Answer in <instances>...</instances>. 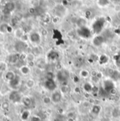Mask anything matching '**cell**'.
I'll use <instances>...</instances> for the list:
<instances>
[{
    "label": "cell",
    "mask_w": 120,
    "mask_h": 121,
    "mask_svg": "<svg viewBox=\"0 0 120 121\" xmlns=\"http://www.w3.org/2000/svg\"><path fill=\"white\" fill-rule=\"evenodd\" d=\"M23 96L21 94L16 90L11 91L8 94V99L13 103H19L21 102Z\"/></svg>",
    "instance_id": "6da1fadb"
},
{
    "label": "cell",
    "mask_w": 120,
    "mask_h": 121,
    "mask_svg": "<svg viewBox=\"0 0 120 121\" xmlns=\"http://www.w3.org/2000/svg\"><path fill=\"white\" fill-rule=\"evenodd\" d=\"M29 39H30V42L35 46H38L41 42V36L38 32H36L30 34Z\"/></svg>",
    "instance_id": "7a4b0ae2"
},
{
    "label": "cell",
    "mask_w": 120,
    "mask_h": 121,
    "mask_svg": "<svg viewBox=\"0 0 120 121\" xmlns=\"http://www.w3.org/2000/svg\"><path fill=\"white\" fill-rule=\"evenodd\" d=\"M67 78H68V74L66 70H58L57 74H56V78L62 84L64 82H66Z\"/></svg>",
    "instance_id": "3957f363"
},
{
    "label": "cell",
    "mask_w": 120,
    "mask_h": 121,
    "mask_svg": "<svg viewBox=\"0 0 120 121\" xmlns=\"http://www.w3.org/2000/svg\"><path fill=\"white\" fill-rule=\"evenodd\" d=\"M21 79L17 75L13 80H11V81L8 82V85H9V87L13 90H16L19 87V86L21 85Z\"/></svg>",
    "instance_id": "277c9868"
},
{
    "label": "cell",
    "mask_w": 120,
    "mask_h": 121,
    "mask_svg": "<svg viewBox=\"0 0 120 121\" xmlns=\"http://www.w3.org/2000/svg\"><path fill=\"white\" fill-rule=\"evenodd\" d=\"M44 86L46 90L51 91H54L57 87V85L54 81V80H46L44 83Z\"/></svg>",
    "instance_id": "5b68a950"
},
{
    "label": "cell",
    "mask_w": 120,
    "mask_h": 121,
    "mask_svg": "<svg viewBox=\"0 0 120 121\" xmlns=\"http://www.w3.org/2000/svg\"><path fill=\"white\" fill-rule=\"evenodd\" d=\"M104 26V19L100 18L99 20H97L93 25V31L96 33H99Z\"/></svg>",
    "instance_id": "8992f818"
},
{
    "label": "cell",
    "mask_w": 120,
    "mask_h": 121,
    "mask_svg": "<svg viewBox=\"0 0 120 121\" xmlns=\"http://www.w3.org/2000/svg\"><path fill=\"white\" fill-rule=\"evenodd\" d=\"M51 98L54 104H58L62 100V94L59 91H54L52 93Z\"/></svg>",
    "instance_id": "52a82bcc"
},
{
    "label": "cell",
    "mask_w": 120,
    "mask_h": 121,
    "mask_svg": "<svg viewBox=\"0 0 120 121\" xmlns=\"http://www.w3.org/2000/svg\"><path fill=\"white\" fill-rule=\"evenodd\" d=\"M78 34L79 36L84 37V38H88L90 37V30H89L86 26L85 27H82L80 28L79 30H78Z\"/></svg>",
    "instance_id": "ba28073f"
},
{
    "label": "cell",
    "mask_w": 120,
    "mask_h": 121,
    "mask_svg": "<svg viewBox=\"0 0 120 121\" xmlns=\"http://www.w3.org/2000/svg\"><path fill=\"white\" fill-rule=\"evenodd\" d=\"M104 42V38L101 35H98L93 39V44L95 47H100Z\"/></svg>",
    "instance_id": "9c48e42d"
},
{
    "label": "cell",
    "mask_w": 120,
    "mask_h": 121,
    "mask_svg": "<svg viewBox=\"0 0 120 121\" xmlns=\"http://www.w3.org/2000/svg\"><path fill=\"white\" fill-rule=\"evenodd\" d=\"M15 7H16V6H15V4L13 2H12V1L7 2L4 6V11L6 13H11L15 9Z\"/></svg>",
    "instance_id": "30bf717a"
},
{
    "label": "cell",
    "mask_w": 120,
    "mask_h": 121,
    "mask_svg": "<svg viewBox=\"0 0 120 121\" xmlns=\"http://www.w3.org/2000/svg\"><path fill=\"white\" fill-rule=\"evenodd\" d=\"M16 75H17L16 73H14L13 70H8V71H6V72L4 73V78H5L8 82H9V81L13 80V79L16 78Z\"/></svg>",
    "instance_id": "8fae6325"
},
{
    "label": "cell",
    "mask_w": 120,
    "mask_h": 121,
    "mask_svg": "<svg viewBox=\"0 0 120 121\" xmlns=\"http://www.w3.org/2000/svg\"><path fill=\"white\" fill-rule=\"evenodd\" d=\"M103 86H104V90L107 91H108V92L112 89L115 88V85H114L113 82L111 80H107L104 81Z\"/></svg>",
    "instance_id": "7c38bea8"
},
{
    "label": "cell",
    "mask_w": 120,
    "mask_h": 121,
    "mask_svg": "<svg viewBox=\"0 0 120 121\" xmlns=\"http://www.w3.org/2000/svg\"><path fill=\"white\" fill-rule=\"evenodd\" d=\"M47 57H48L49 60H57L59 58V54L57 52H56L54 50H52V51H51V52H49V54L47 55Z\"/></svg>",
    "instance_id": "4fadbf2b"
},
{
    "label": "cell",
    "mask_w": 120,
    "mask_h": 121,
    "mask_svg": "<svg viewBox=\"0 0 120 121\" xmlns=\"http://www.w3.org/2000/svg\"><path fill=\"white\" fill-rule=\"evenodd\" d=\"M19 71H20V73L22 75H29L30 73L31 69H30V68L28 65H22L19 68Z\"/></svg>",
    "instance_id": "5bb4252c"
},
{
    "label": "cell",
    "mask_w": 120,
    "mask_h": 121,
    "mask_svg": "<svg viewBox=\"0 0 120 121\" xmlns=\"http://www.w3.org/2000/svg\"><path fill=\"white\" fill-rule=\"evenodd\" d=\"M19 54H11L8 58V61L12 63V64H15L16 63L18 60H20L19 59Z\"/></svg>",
    "instance_id": "9a60e30c"
},
{
    "label": "cell",
    "mask_w": 120,
    "mask_h": 121,
    "mask_svg": "<svg viewBox=\"0 0 120 121\" xmlns=\"http://www.w3.org/2000/svg\"><path fill=\"white\" fill-rule=\"evenodd\" d=\"M30 111L29 110H24L21 115V119L22 121H27L30 118Z\"/></svg>",
    "instance_id": "2e32d148"
},
{
    "label": "cell",
    "mask_w": 120,
    "mask_h": 121,
    "mask_svg": "<svg viewBox=\"0 0 120 121\" xmlns=\"http://www.w3.org/2000/svg\"><path fill=\"white\" fill-rule=\"evenodd\" d=\"M21 103L23 104V106H25V107H30L32 105V99H30L29 96H23L22 98V101Z\"/></svg>",
    "instance_id": "e0dca14e"
},
{
    "label": "cell",
    "mask_w": 120,
    "mask_h": 121,
    "mask_svg": "<svg viewBox=\"0 0 120 121\" xmlns=\"http://www.w3.org/2000/svg\"><path fill=\"white\" fill-rule=\"evenodd\" d=\"M35 84H36V82H35L34 80L32 79V78H29V79H28V80L25 81V87H26L28 89H29V90H31V89H32L33 87H34Z\"/></svg>",
    "instance_id": "ac0fdd59"
},
{
    "label": "cell",
    "mask_w": 120,
    "mask_h": 121,
    "mask_svg": "<svg viewBox=\"0 0 120 121\" xmlns=\"http://www.w3.org/2000/svg\"><path fill=\"white\" fill-rule=\"evenodd\" d=\"M93 85L91 84L90 82H86L85 84H84L83 85V90H84L85 92L90 94L92 92V90H93Z\"/></svg>",
    "instance_id": "d6986e66"
},
{
    "label": "cell",
    "mask_w": 120,
    "mask_h": 121,
    "mask_svg": "<svg viewBox=\"0 0 120 121\" xmlns=\"http://www.w3.org/2000/svg\"><path fill=\"white\" fill-rule=\"evenodd\" d=\"M108 60H109V57L105 54H102L98 58V62L100 65H103V64L107 63L108 62Z\"/></svg>",
    "instance_id": "ffe728a7"
},
{
    "label": "cell",
    "mask_w": 120,
    "mask_h": 121,
    "mask_svg": "<svg viewBox=\"0 0 120 121\" xmlns=\"http://www.w3.org/2000/svg\"><path fill=\"white\" fill-rule=\"evenodd\" d=\"M101 111V106L100 105H93L91 108V112L94 115H98L100 112Z\"/></svg>",
    "instance_id": "44dd1931"
},
{
    "label": "cell",
    "mask_w": 120,
    "mask_h": 121,
    "mask_svg": "<svg viewBox=\"0 0 120 121\" xmlns=\"http://www.w3.org/2000/svg\"><path fill=\"white\" fill-rule=\"evenodd\" d=\"M112 116L115 118H117L120 117V108H115L112 111Z\"/></svg>",
    "instance_id": "7402d4cb"
},
{
    "label": "cell",
    "mask_w": 120,
    "mask_h": 121,
    "mask_svg": "<svg viewBox=\"0 0 120 121\" xmlns=\"http://www.w3.org/2000/svg\"><path fill=\"white\" fill-rule=\"evenodd\" d=\"M79 75H80L81 78L86 79V78H89V76L90 75V73H89L87 70L83 69V70H82L80 71Z\"/></svg>",
    "instance_id": "603a6c76"
},
{
    "label": "cell",
    "mask_w": 120,
    "mask_h": 121,
    "mask_svg": "<svg viewBox=\"0 0 120 121\" xmlns=\"http://www.w3.org/2000/svg\"><path fill=\"white\" fill-rule=\"evenodd\" d=\"M7 69V63L5 61L0 60V72L5 73Z\"/></svg>",
    "instance_id": "cb8c5ba5"
},
{
    "label": "cell",
    "mask_w": 120,
    "mask_h": 121,
    "mask_svg": "<svg viewBox=\"0 0 120 121\" xmlns=\"http://www.w3.org/2000/svg\"><path fill=\"white\" fill-rule=\"evenodd\" d=\"M60 91L62 94H67L69 92V87L67 86V85H62V86L60 87Z\"/></svg>",
    "instance_id": "d4e9b609"
},
{
    "label": "cell",
    "mask_w": 120,
    "mask_h": 121,
    "mask_svg": "<svg viewBox=\"0 0 120 121\" xmlns=\"http://www.w3.org/2000/svg\"><path fill=\"white\" fill-rule=\"evenodd\" d=\"M42 102H43V104H45V105H49V104H50L52 102L51 98L50 96H46L43 97V99H42Z\"/></svg>",
    "instance_id": "484cf974"
},
{
    "label": "cell",
    "mask_w": 120,
    "mask_h": 121,
    "mask_svg": "<svg viewBox=\"0 0 120 121\" xmlns=\"http://www.w3.org/2000/svg\"><path fill=\"white\" fill-rule=\"evenodd\" d=\"M8 25L7 23H2L0 26V32L1 33H6L7 32V28Z\"/></svg>",
    "instance_id": "4316f807"
},
{
    "label": "cell",
    "mask_w": 120,
    "mask_h": 121,
    "mask_svg": "<svg viewBox=\"0 0 120 121\" xmlns=\"http://www.w3.org/2000/svg\"><path fill=\"white\" fill-rule=\"evenodd\" d=\"M26 61L27 63L32 62V61H34V55L32 53H29L27 54V56H26Z\"/></svg>",
    "instance_id": "83f0119b"
},
{
    "label": "cell",
    "mask_w": 120,
    "mask_h": 121,
    "mask_svg": "<svg viewBox=\"0 0 120 121\" xmlns=\"http://www.w3.org/2000/svg\"><path fill=\"white\" fill-rule=\"evenodd\" d=\"M97 3L100 6H105L109 4V0H98Z\"/></svg>",
    "instance_id": "f1b7e54d"
},
{
    "label": "cell",
    "mask_w": 120,
    "mask_h": 121,
    "mask_svg": "<svg viewBox=\"0 0 120 121\" xmlns=\"http://www.w3.org/2000/svg\"><path fill=\"white\" fill-rule=\"evenodd\" d=\"M1 108L4 111H8V108H9V104H8V102H7V101L3 102L1 104Z\"/></svg>",
    "instance_id": "f546056e"
},
{
    "label": "cell",
    "mask_w": 120,
    "mask_h": 121,
    "mask_svg": "<svg viewBox=\"0 0 120 121\" xmlns=\"http://www.w3.org/2000/svg\"><path fill=\"white\" fill-rule=\"evenodd\" d=\"M113 59H114V60L115 61L116 65L120 66V56L118 55V54H115V55H114V56H113Z\"/></svg>",
    "instance_id": "4dcf8cb0"
},
{
    "label": "cell",
    "mask_w": 120,
    "mask_h": 121,
    "mask_svg": "<svg viewBox=\"0 0 120 121\" xmlns=\"http://www.w3.org/2000/svg\"><path fill=\"white\" fill-rule=\"evenodd\" d=\"M46 80H54V74L52 72H48L46 75Z\"/></svg>",
    "instance_id": "1f68e13d"
},
{
    "label": "cell",
    "mask_w": 120,
    "mask_h": 121,
    "mask_svg": "<svg viewBox=\"0 0 120 121\" xmlns=\"http://www.w3.org/2000/svg\"><path fill=\"white\" fill-rule=\"evenodd\" d=\"M26 56H27V54L22 52L19 54V59L20 60H26Z\"/></svg>",
    "instance_id": "d6a6232c"
},
{
    "label": "cell",
    "mask_w": 120,
    "mask_h": 121,
    "mask_svg": "<svg viewBox=\"0 0 120 121\" xmlns=\"http://www.w3.org/2000/svg\"><path fill=\"white\" fill-rule=\"evenodd\" d=\"M30 121H41V118L37 116H32L30 118Z\"/></svg>",
    "instance_id": "836d02e7"
},
{
    "label": "cell",
    "mask_w": 120,
    "mask_h": 121,
    "mask_svg": "<svg viewBox=\"0 0 120 121\" xmlns=\"http://www.w3.org/2000/svg\"><path fill=\"white\" fill-rule=\"evenodd\" d=\"M75 116H76V115H75V113L71 111V112H69V113H67V118H74V119Z\"/></svg>",
    "instance_id": "e575fe53"
},
{
    "label": "cell",
    "mask_w": 120,
    "mask_h": 121,
    "mask_svg": "<svg viewBox=\"0 0 120 121\" xmlns=\"http://www.w3.org/2000/svg\"><path fill=\"white\" fill-rule=\"evenodd\" d=\"M98 90H99V89H98V87H97V86H93V90H92V94H98Z\"/></svg>",
    "instance_id": "d590c367"
},
{
    "label": "cell",
    "mask_w": 120,
    "mask_h": 121,
    "mask_svg": "<svg viewBox=\"0 0 120 121\" xmlns=\"http://www.w3.org/2000/svg\"><path fill=\"white\" fill-rule=\"evenodd\" d=\"M117 49H117V46H115V45H112L110 47V50L111 52H116L117 51Z\"/></svg>",
    "instance_id": "8d00e7d4"
},
{
    "label": "cell",
    "mask_w": 120,
    "mask_h": 121,
    "mask_svg": "<svg viewBox=\"0 0 120 121\" xmlns=\"http://www.w3.org/2000/svg\"><path fill=\"white\" fill-rule=\"evenodd\" d=\"M117 90L115 89V88H113V89H112L111 90L109 91V93H110V95H112V96H115L116 94H117Z\"/></svg>",
    "instance_id": "74e56055"
},
{
    "label": "cell",
    "mask_w": 120,
    "mask_h": 121,
    "mask_svg": "<svg viewBox=\"0 0 120 121\" xmlns=\"http://www.w3.org/2000/svg\"><path fill=\"white\" fill-rule=\"evenodd\" d=\"M97 74H98V71L95 70H93L90 73V75H91L92 78L96 77V76H97Z\"/></svg>",
    "instance_id": "f35d334b"
},
{
    "label": "cell",
    "mask_w": 120,
    "mask_h": 121,
    "mask_svg": "<svg viewBox=\"0 0 120 121\" xmlns=\"http://www.w3.org/2000/svg\"><path fill=\"white\" fill-rule=\"evenodd\" d=\"M74 91L76 94H79V93H80V91H81V89H80L79 87H76L74 88Z\"/></svg>",
    "instance_id": "ab89813d"
},
{
    "label": "cell",
    "mask_w": 120,
    "mask_h": 121,
    "mask_svg": "<svg viewBox=\"0 0 120 121\" xmlns=\"http://www.w3.org/2000/svg\"><path fill=\"white\" fill-rule=\"evenodd\" d=\"M54 121H63V120H62V118L60 117V116H59L56 117V118L54 119Z\"/></svg>",
    "instance_id": "60d3db41"
},
{
    "label": "cell",
    "mask_w": 120,
    "mask_h": 121,
    "mask_svg": "<svg viewBox=\"0 0 120 121\" xmlns=\"http://www.w3.org/2000/svg\"><path fill=\"white\" fill-rule=\"evenodd\" d=\"M96 78H97L98 80H99V79H100V78H103V74H102V73H100V72H98V74H97Z\"/></svg>",
    "instance_id": "b9f144b4"
},
{
    "label": "cell",
    "mask_w": 120,
    "mask_h": 121,
    "mask_svg": "<svg viewBox=\"0 0 120 121\" xmlns=\"http://www.w3.org/2000/svg\"><path fill=\"white\" fill-rule=\"evenodd\" d=\"M12 31H13V28H12V27H11V26H10L8 25V28H7V32L11 33V32H12Z\"/></svg>",
    "instance_id": "7bdbcfd3"
},
{
    "label": "cell",
    "mask_w": 120,
    "mask_h": 121,
    "mask_svg": "<svg viewBox=\"0 0 120 121\" xmlns=\"http://www.w3.org/2000/svg\"><path fill=\"white\" fill-rule=\"evenodd\" d=\"M91 15V11H86V17L87 18H90Z\"/></svg>",
    "instance_id": "ee69618b"
},
{
    "label": "cell",
    "mask_w": 120,
    "mask_h": 121,
    "mask_svg": "<svg viewBox=\"0 0 120 121\" xmlns=\"http://www.w3.org/2000/svg\"><path fill=\"white\" fill-rule=\"evenodd\" d=\"M79 81V78L78 77L75 76V77L74 78V82L75 83H77V82H78Z\"/></svg>",
    "instance_id": "f6af8a7d"
},
{
    "label": "cell",
    "mask_w": 120,
    "mask_h": 121,
    "mask_svg": "<svg viewBox=\"0 0 120 121\" xmlns=\"http://www.w3.org/2000/svg\"><path fill=\"white\" fill-rule=\"evenodd\" d=\"M41 35L44 36H46L47 35V31L46 30H41Z\"/></svg>",
    "instance_id": "bcb514c9"
},
{
    "label": "cell",
    "mask_w": 120,
    "mask_h": 121,
    "mask_svg": "<svg viewBox=\"0 0 120 121\" xmlns=\"http://www.w3.org/2000/svg\"><path fill=\"white\" fill-rule=\"evenodd\" d=\"M58 18L57 17L53 18V22H54V23H57V22H58Z\"/></svg>",
    "instance_id": "7dc6e473"
},
{
    "label": "cell",
    "mask_w": 120,
    "mask_h": 121,
    "mask_svg": "<svg viewBox=\"0 0 120 121\" xmlns=\"http://www.w3.org/2000/svg\"><path fill=\"white\" fill-rule=\"evenodd\" d=\"M67 121H74V118H67Z\"/></svg>",
    "instance_id": "c3c4849f"
},
{
    "label": "cell",
    "mask_w": 120,
    "mask_h": 121,
    "mask_svg": "<svg viewBox=\"0 0 120 121\" xmlns=\"http://www.w3.org/2000/svg\"><path fill=\"white\" fill-rule=\"evenodd\" d=\"M117 54H118V55H119V56H120V49L119 50V51H118V52H117Z\"/></svg>",
    "instance_id": "681fc988"
},
{
    "label": "cell",
    "mask_w": 120,
    "mask_h": 121,
    "mask_svg": "<svg viewBox=\"0 0 120 121\" xmlns=\"http://www.w3.org/2000/svg\"></svg>",
    "instance_id": "f907efd6"
},
{
    "label": "cell",
    "mask_w": 120,
    "mask_h": 121,
    "mask_svg": "<svg viewBox=\"0 0 120 121\" xmlns=\"http://www.w3.org/2000/svg\"></svg>",
    "instance_id": "816d5d0a"
}]
</instances>
